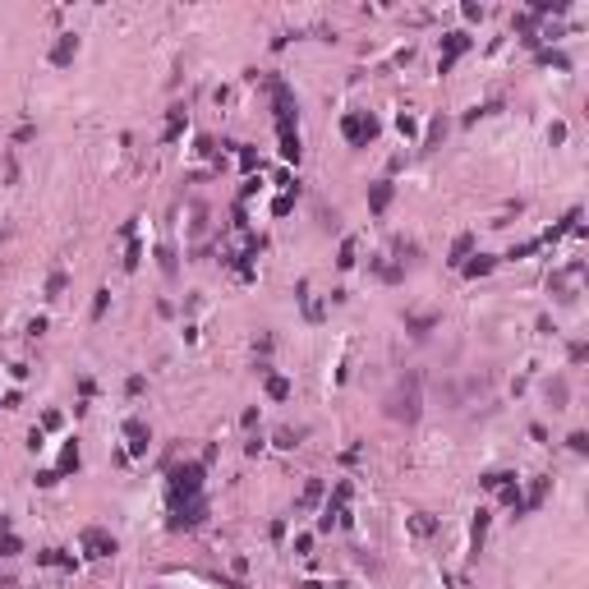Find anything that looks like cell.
Instances as JSON below:
<instances>
[{"label": "cell", "instance_id": "6da1fadb", "mask_svg": "<svg viewBox=\"0 0 589 589\" xmlns=\"http://www.w3.org/2000/svg\"><path fill=\"white\" fill-rule=\"evenodd\" d=\"M267 93H272V111H277V139H281V157L299 166L304 157V143H299V102L294 93L281 83V78H267Z\"/></svg>", "mask_w": 589, "mask_h": 589}, {"label": "cell", "instance_id": "7a4b0ae2", "mask_svg": "<svg viewBox=\"0 0 589 589\" xmlns=\"http://www.w3.org/2000/svg\"><path fill=\"white\" fill-rule=\"evenodd\" d=\"M382 410H387V419H396V424H405V428H415L419 415H424V378L410 369L401 382L391 387V396L382 401Z\"/></svg>", "mask_w": 589, "mask_h": 589}, {"label": "cell", "instance_id": "3957f363", "mask_svg": "<svg viewBox=\"0 0 589 589\" xmlns=\"http://www.w3.org/2000/svg\"><path fill=\"white\" fill-rule=\"evenodd\" d=\"M203 474H207L203 461H180V465H171V474H166L171 507L175 502H189V497H203Z\"/></svg>", "mask_w": 589, "mask_h": 589}, {"label": "cell", "instance_id": "277c9868", "mask_svg": "<svg viewBox=\"0 0 589 589\" xmlns=\"http://www.w3.org/2000/svg\"><path fill=\"white\" fill-rule=\"evenodd\" d=\"M341 134H345V143L350 148H369L378 134H382V124H378V115L373 111H350L341 120Z\"/></svg>", "mask_w": 589, "mask_h": 589}, {"label": "cell", "instance_id": "5b68a950", "mask_svg": "<svg viewBox=\"0 0 589 589\" xmlns=\"http://www.w3.org/2000/svg\"><path fill=\"white\" fill-rule=\"evenodd\" d=\"M465 51H474V37H470L465 28L442 32V56H437V74H451V69H456V60H461Z\"/></svg>", "mask_w": 589, "mask_h": 589}, {"label": "cell", "instance_id": "8992f818", "mask_svg": "<svg viewBox=\"0 0 589 589\" xmlns=\"http://www.w3.org/2000/svg\"><path fill=\"white\" fill-rule=\"evenodd\" d=\"M171 529H198L207 520V497H189V502H175L171 507Z\"/></svg>", "mask_w": 589, "mask_h": 589}, {"label": "cell", "instance_id": "52a82bcc", "mask_svg": "<svg viewBox=\"0 0 589 589\" xmlns=\"http://www.w3.org/2000/svg\"><path fill=\"white\" fill-rule=\"evenodd\" d=\"M78 543H83V553H88V557H115V553H120V543L111 539L106 529H97V525L83 529V534H78Z\"/></svg>", "mask_w": 589, "mask_h": 589}, {"label": "cell", "instance_id": "ba28073f", "mask_svg": "<svg viewBox=\"0 0 589 589\" xmlns=\"http://www.w3.org/2000/svg\"><path fill=\"white\" fill-rule=\"evenodd\" d=\"M74 56H78V37H74V32H60V37L51 42V51H47V60L56 65V69L74 65Z\"/></svg>", "mask_w": 589, "mask_h": 589}, {"label": "cell", "instance_id": "9c48e42d", "mask_svg": "<svg viewBox=\"0 0 589 589\" xmlns=\"http://www.w3.org/2000/svg\"><path fill=\"white\" fill-rule=\"evenodd\" d=\"M124 437H129V456H148L152 447V428L143 419H124Z\"/></svg>", "mask_w": 589, "mask_h": 589}, {"label": "cell", "instance_id": "30bf717a", "mask_svg": "<svg viewBox=\"0 0 589 589\" xmlns=\"http://www.w3.org/2000/svg\"><path fill=\"white\" fill-rule=\"evenodd\" d=\"M350 497H355V488H350V479H341L332 488V497L323 502V511L332 516V520H341V511H350Z\"/></svg>", "mask_w": 589, "mask_h": 589}, {"label": "cell", "instance_id": "8fae6325", "mask_svg": "<svg viewBox=\"0 0 589 589\" xmlns=\"http://www.w3.org/2000/svg\"><path fill=\"white\" fill-rule=\"evenodd\" d=\"M391 198H396V185H391V180L369 185V212H373V217H382V212L391 207Z\"/></svg>", "mask_w": 589, "mask_h": 589}, {"label": "cell", "instance_id": "7c38bea8", "mask_svg": "<svg viewBox=\"0 0 589 589\" xmlns=\"http://www.w3.org/2000/svg\"><path fill=\"white\" fill-rule=\"evenodd\" d=\"M437 323H442V313H405V332H410L415 341H424Z\"/></svg>", "mask_w": 589, "mask_h": 589}, {"label": "cell", "instance_id": "4fadbf2b", "mask_svg": "<svg viewBox=\"0 0 589 589\" xmlns=\"http://www.w3.org/2000/svg\"><path fill=\"white\" fill-rule=\"evenodd\" d=\"M447 129H451V120H447V115H433V120H428V129H424V139H419V148H424V152H433V148H442V139H447Z\"/></svg>", "mask_w": 589, "mask_h": 589}, {"label": "cell", "instance_id": "5bb4252c", "mask_svg": "<svg viewBox=\"0 0 589 589\" xmlns=\"http://www.w3.org/2000/svg\"><path fill=\"white\" fill-rule=\"evenodd\" d=\"M493 267H497V253H470L465 263H461V272H465L470 281H479V277H488Z\"/></svg>", "mask_w": 589, "mask_h": 589}, {"label": "cell", "instance_id": "9a60e30c", "mask_svg": "<svg viewBox=\"0 0 589 589\" xmlns=\"http://www.w3.org/2000/svg\"><path fill=\"white\" fill-rule=\"evenodd\" d=\"M483 539H488V511H474V525H470V562H479V553H483Z\"/></svg>", "mask_w": 589, "mask_h": 589}, {"label": "cell", "instance_id": "2e32d148", "mask_svg": "<svg viewBox=\"0 0 589 589\" xmlns=\"http://www.w3.org/2000/svg\"><path fill=\"white\" fill-rule=\"evenodd\" d=\"M185 124H189V111H185V106H171V111H166V134H161V143H166V148H171V143H180Z\"/></svg>", "mask_w": 589, "mask_h": 589}, {"label": "cell", "instance_id": "e0dca14e", "mask_svg": "<svg viewBox=\"0 0 589 589\" xmlns=\"http://www.w3.org/2000/svg\"><path fill=\"white\" fill-rule=\"evenodd\" d=\"M543 396H548V405H553V410H566V401H571V382H566V378H548V387H543Z\"/></svg>", "mask_w": 589, "mask_h": 589}, {"label": "cell", "instance_id": "ac0fdd59", "mask_svg": "<svg viewBox=\"0 0 589 589\" xmlns=\"http://www.w3.org/2000/svg\"><path fill=\"white\" fill-rule=\"evenodd\" d=\"M575 226H580V207H571V212H566V217H562L557 226H548V231H543V240H539V244H557L562 235H571Z\"/></svg>", "mask_w": 589, "mask_h": 589}, {"label": "cell", "instance_id": "d6986e66", "mask_svg": "<svg viewBox=\"0 0 589 589\" xmlns=\"http://www.w3.org/2000/svg\"><path fill=\"white\" fill-rule=\"evenodd\" d=\"M548 488H553V479H548V474H539V479L529 483V497H520V507H525V511H539L543 502H548Z\"/></svg>", "mask_w": 589, "mask_h": 589}, {"label": "cell", "instance_id": "ffe728a7", "mask_svg": "<svg viewBox=\"0 0 589 589\" xmlns=\"http://www.w3.org/2000/svg\"><path fill=\"white\" fill-rule=\"evenodd\" d=\"M37 566H60V571H78V557L60 553V548H42L37 553Z\"/></svg>", "mask_w": 589, "mask_h": 589}, {"label": "cell", "instance_id": "44dd1931", "mask_svg": "<svg viewBox=\"0 0 589 589\" xmlns=\"http://www.w3.org/2000/svg\"><path fill=\"white\" fill-rule=\"evenodd\" d=\"M405 525H410V534H415V539H433V534H437V520H433L428 511H415Z\"/></svg>", "mask_w": 589, "mask_h": 589}, {"label": "cell", "instance_id": "7402d4cb", "mask_svg": "<svg viewBox=\"0 0 589 589\" xmlns=\"http://www.w3.org/2000/svg\"><path fill=\"white\" fill-rule=\"evenodd\" d=\"M294 299H299V309H304V318H309V323H323V309L313 304V294H309V281H299V286H294Z\"/></svg>", "mask_w": 589, "mask_h": 589}, {"label": "cell", "instance_id": "603a6c76", "mask_svg": "<svg viewBox=\"0 0 589 589\" xmlns=\"http://www.w3.org/2000/svg\"><path fill=\"white\" fill-rule=\"evenodd\" d=\"M323 493H327V483H323V479H309L294 507H299V511H309V507H318V502H323Z\"/></svg>", "mask_w": 589, "mask_h": 589}, {"label": "cell", "instance_id": "cb8c5ba5", "mask_svg": "<svg viewBox=\"0 0 589 589\" xmlns=\"http://www.w3.org/2000/svg\"><path fill=\"white\" fill-rule=\"evenodd\" d=\"M497 497H502V502H507V507H511L516 516H525V507H520V483H516V474H507V483L497 488Z\"/></svg>", "mask_w": 589, "mask_h": 589}, {"label": "cell", "instance_id": "d4e9b609", "mask_svg": "<svg viewBox=\"0 0 589 589\" xmlns=\"http://www.w3.org/2000/svg\"><path fill=\"white\" fill-rule=\"evenodd\" d=\"M355 263H359V240H355V235H345V240H341V253H336V267H341V272H350Z\"/></svg>", "mask_w": 589, "mask_h": 589}, {"label": "cell", "instance_id": "484cf974", "mask_svg": "<svg viewBox=\"0 0 589 589\" xmlns=\"http://www.w3.org/2000/svg\"><path fill=\"white\" fill-rule=\"evenodd\" d=\"M83 465V456H78V442H65V451H60V465H56V474H74V470Z\"/></svg>", "mask_w": 589, "mask_h": 589}, {"label": "cell", "instance_id": "4316f807", "mask_svg": "<svg viewBox=\"0 0 589 589\" xmlns=\"http://www.w3.org/2000/svg\"><path fill=\"white\" fill-rule=\"evenodd\" d=\"M263 387H267L272 401H290V382H286L281 373H263Z\"/></svg>", "mask_w": 589, "mask_h": 589}, {"label": "cell", "instance_id": "83f0119b", "mask_svg": "<svg viewBox=\"0 0 589 589\" xmlns=\"http://www.w3.org/2000/svg\"><path fill=\"white\" fill-rule=\"evenodd\" d=\"M470 253H474V235L465 231V235H456V244H451V258H447V263H451V267H461Z\"/></svg>", "mask_w": 589, "mask_h": 589}, {"label": "cell", "instance_id": "f1b7e54d", "mask_svg": "<svg viewBox=\"0 0 589 589\" xmlns=\"http://www.w3.org/2000/svg\"><path fill=\"white\" fill-rule=\"evenodd\" d=\"M391 253H396L401 267H405V263H415V258H419V244H415V240H405V235H396V240H391Z\"/></svg>", "mask_w": 589, "mask_h": 589}, {"label": "cell", "instance_id": "f546056e", "mask_svg": "<svg viewBox=\"0 0 589 589\" xmlns=\"http://www.w3.org/2000/svg\"><path fill=\"white\" fill-rule=\"evenodd\" d=\"M373 272L387 281V286H401V281H405V267H401V263H391V267H387L382 258H373Z\"/></svg>", "mask_w": 589, "mask_h": 589}, {"label": "cell", "instance_id": "4dcf8cb0", "mask_svg": "<svg viewBox=\"0 0 589 589\" xmlns=\"http://www.w3.org/2000/svg\"><path fill=\"white\" fill-rule=\"evenodd\" d=\"M157 258H161V272H166V281L180 277V258H175V249H171V244H161V249H157Z\"/></svg>", "mask_w": 589, "mask_h": 589}, {"label": "cell", "instance_id": "1f68e13d", "mask_svg": "<svg viewBox=\"0 0 589 589\" xmlns=\"http://www.w3.org/2000/svg\"><path fill=\"white\" fill-rule=\"evenodd\" d=\"M543 14H566V0H534L529 19H543Z\"/></svg>", "mask_w": 589, "mask_h": 589}, {"label": "cell", "instance_id": "d6a6232c", "mask_svg": "<svg viewBox=\"0 0 589 589\" xmlns=\"http://www.w3.org/2000/svg\"><path fill=\"white\" fill-rule=\"evenodd\" d=\"M539 65H553V69H571V56L553 47H539Z\"/></svg>", "mask_w": 589, "mask_h": 589}, {"label": "cell", "instance_id": "836d02e7", "mask_svg": "<svg viewBox=\"0 0 589 589\" xmlns=\"http://www.w3.org/2000/svg\"><path fill=\"white\" fill-rule=\"evenodd\" d=\"M502 102H483V106H474V111H465V124H479V120H488V115H502Z\"/></svg>", "mask_w": 589, "mask_h": 589}, {"label": "cell", "instance_id": "e575fe53", "mask_svg": "<svg viewBox=\"0 0 589 589\" xmlns=\"http://www.w3.org/2000/svg\"><path fill=\"white\" fill-rule=\"evenodd\" d=\"M240 171H244V175H258V171H263V161H258V148H244V143H240Z\"/></svg>", "mask_w": 589, "mask_h": 589}, {"label": "cell", "instance_id": "d590c367", "mask_svg": "<svg viewBox=\"0 0 589 589\" xmlns=\"http://www.w3.org/2000/svg\"><path fill=\"white\" fill-rule=\"evenodd\" d=\"M19 553H23V539H19L14 529H5L0 534V557H19Z\"/></svg>", "mask_w": 589, "mask_h": 589}, {"label": "cell", "instance_id": "8d00e7d4", "mask_svg": "<svg viewBox=\"0 0 589 589\" xmlns=\"http://www.w3.org/2000/svg\"><path fill=\"white\" fill-rule=\"evenodd\" d=\"M318 226H323L327 235H336L341 231V212H336V207H318Z\"/></svg>", "mask_w": 589, "mask_h": 589}, {"label": "cell", "instance_id": "74e56055", "mask_svg": "<svg viewBox=\"0 0 589 589\" xmlns=\"http://www.w3.org/2000/svg\"><path fill=\"white\" fill-rule=\"evenodd\" d=\"M299 437H304V428H277V447L281 451H294V447H299Z\"/></svg>", "mask_w": 589, "mask_h": 589}, {"label": "cell", "instance_id": "f35d334b", "mask_svg": "<svg viewBox=\"0 0 589 589\" xmlns=\"http://www.w3.org/2000/svg\"><path fill=\"white\" fill-rule=\"evenodd\" d=\"M65 286H69V277H65L60 267H56V272L47 277V299H60V294H65Z\"/></svg>", "mask_w": 589, "mask_h": 589}, {"label": "cell", "instance_id": "ab89813d", "mask_svg": "<svg viewBox=\"0 0 589 589\" xmlns=\"http://www.w3.org/2000/svg\"><path fill=\"white\" fill-rule=\"evenodd\" d=\"M106 309H111V290L102 286V290L93 294V323H102V318H106Z\"/></svg>", "mask_w": 589, "mask_h": 589}, {"label": "cell", "instance_id": "60d3db41", "mask_svg": "<svg viewBox=\"0 0 589 589\" xmlns=\"http://www.w3.org/2000/svg\"><path fill=\"white\" fill-rule=\"evenodd\" d=\"M566 447H571L575 456H589V433H585V428H575V433L566 437Z\"/></svg>", "mask_w": 589, "mask_h": 589}, {"label": "cell", "instance_id": "b9f144b4", "mask_svg": "<svg viewBox=\"0 0 589 589\" xmlns=\"http://www.w3.org/2000/svg\"><path fill=\"white\" fill-rule=\"evenodd\" d=\"M139 263H143V244H139V240H129V253H124V272H139Z\"/></svg>", "mask_w": 589, "mask_h": 589}, {"label": "cell", "instance_id": "7bdbcfd3", "mask_svg": "<svg viewBox=\"0 0 589 589\" xmlns=\"http://www.w3.org/2000/svg\"><path fill=\"white\" fill-rule=\"evenodd\" d=\"M502 483H507V474H502V470H488V474H479V488H488V493H497Z\"/></svg>", "mask_w": 589, "mask_h": 589}, {"label": "cell", "instance_id": "ee69618b", "mask_svg": "<svg viewBox=\"0 0 589 589\" xmlns=\"http://www.w3.org/2000/svg\"><path fill=\"white\" fill-rule=\"evenodd\" d=\"M396 129H401L405 139H415V134H419V124H415V115H410V111H401V115H396Z\"/></svg>", "mask_w": 589, "mask_h": 589}, {"label": "cell", "instance_id": "f6af8a7d", "mask_svg": "<svg viewBox=\"0 0 589 589\" xmlns=\"http://www.w3.org/2000/svg\"><path fill=\"white\" fill-rule=\"evenodd\" d=\"M60 424H65V415H60V410H47V415H42V433H56Z\"/></svg>", "mask_w": 589, "mask_h": 589}, {"label": "cell", "instance_id": "bcb514c9", "mask_svg": "<svg viewBox=\"0 0 589 589\" xmlns=\"http://www.w3.org/2000/svg\"><path fill=\"white\" fill-rule=\"evenodd\" d=\"M47 327H51V323H47V313H37V318L28 323V336H32V341H37V336H47Z\"/></svg>", "mask_w": 589, "mask_h": 589}, {"label": "cell", "instance_id": "7dc6e473", "mask_svg": "<svg viewBox=\"0 0 589 589\" xmlns=\"http://www.w3.org/2000/svg\"><path fill=\"white\" fill-rule=\"evenodd\" d=\"M32 483H37V488H56L60 474H56V470H42V474H32Z\"/></svg>", "mask_w": 589, "mask_h": 589}, {"label": "cell", "instance_id": "c3c4849f", "mask_svg": "<svg viewBox=\"0 0 589 589\" xmlns=\"http://www.w3.org/2000/svg\"><path fill=\"white\" fill-rule=\"evenodd\" d=\"M461 14H465L470 23H479V19L488 14V10H483V5H474V0H465V5H461Z\"/></svg>", "mask_w": 589, "mask_h": 589}, {"label": "cell", "instance_id": "681fc988", "mask_svg": "<svg viewBox=\"0 0 589 589\" xmlns=\"http://www.w3.org/2000/svg\"><path fill=\"white\" fill-rule=\"evenodd\" d=\"M290 207H294V194H281V198L272 203V212H277V217H290Z\"/></svg>", "mask_w": 589, "mask_h": 589}, {"label": "cell", "instance_id": "f907efd6", "mask_svg": "<svg viewBox=\"0 0 589 589\" xmlns=\"http://www.w3.org/2000/svg\"><path fill=\"white\" fill-rule=\"evenodd\" d=\"M534 249H543L539 240H525V244H516L511 253H507V258H529V253H534Z\"/></svg>", "mask_w": 589, "mask_h": 589}, {"label": "cell", "instance_id": "816d5d0a", "mask_svg": "<svg viewBox=\"0 0 589 589\" xmlns=\"http://www.w3.org/2000/svg\"><path fill=\"white\" fill-rule=\"evenodd\" d=\"M566 355H571V364H585V359H589V345H585V341H571V350H566Z\"/></svg>", "mask_w": 589, "mask_h": 589}, {"label": "cell", "instance_id": "f5cc1de1", "mask_svg": "<svg viewBox=\"0 0 589 589\" xmlns=\"http://www.w3.org/2000/svg\"><path fill=\"white\" fill-rule=\"evenodd\" d=\"M294 553H299V557H309V553H313V534H294Z\"/></svg>", "mask_w": 589, "mask_h": 589}, {"label": "cell", "instance_id": "db71d44e", "mask_svg": "<svg viewBox=\"0 0 589 589\" xmlns=\"http://www.w3.org/2000/svg\"><path fill=\"white\" fill-rule=\"evenodd\" d=\"M37 139V124H19L14 129V143H32Z\"/></svg>", "mask_w": 589, "mask_h": 589}, {"label": "cell", "instance_id": "11a10c76", "mask_svg": "<svg viewBox=\"0 0 589 589\" xmlns=\"http://www.w3.org/2000/svg\"><path fill=\"white\" fill-rule=\"evenodd\" d=\"M240 424H244V428H249V433H253V428H258V405H249V410H244V415H240Z\"/></svg>", "mask_w": 589, "mask_h": 589}, {"label": "cell", "instance_id": "9f6ffc18", "mask_svg": "<svg viewBox=\"0 0 589 589\" xmlns=\"http://www.w3.org/2000/svg\"><path fill=\"white\" fill-rule=\"evenodd\" d=\"M548 143H566V124L553 120V129H548Z\"/></svg>", "mask_w": 589, "mask_h": 589}, {"label": "cell", "instance_id": "6f0895ef", "mask_svg": "<svg viewBox=\"0 0 589 589\" xmlns=\"http://www.w3.org/2000/svg\"><path fill=\"white\" fill-rule=\"evenodd\" d=\"M253 194H258V175H249L244 185H240V198H253Z\"/></svg>", "mask_w": 589, "mask_h": 589}, {"label": "cell", "instance_id": "680465c9", "mask_svg": "<svg viewBox=\"0 0 589 589\" xmlns=\"http://www.w3.org/2000/svg\"><path fill=\"white\" fill-rule=\"evenodd\" d=\"M143 387H148V382H143L139 373H134V378H129V382H124V391H129V396H143Z\"/></svg>", "mask_w": 589, "mask_h": 589}, {"label": "cell", "instance_id": "91938a15", "mask_svg": "<svg viewBox=\"0 0 589 589\" xmlns=\"http://www.w3.org/2000/svg\"><path fill=\"white\" fill-rule=\"evenodd\" d=\"M28 447H32V451H42V447H47V437H42V428H32V433H28Z\"/></svg>", "mask_w": 589, "mask_h": 589}, {"label": "cell", "instance_id": "94428289", "mask_svg": "<svg viewBox=\"0 0 589 589\" xmlns=\"http://www.w3.org/2000/svg\"><path fill=\"white\" fill-rule=\"evenodd\" d=\"M263 447H267V442H263V437H258V433H253V437H249V442H244V451H249V456H258V451H263Z\"/></svg>", "mask_w": 589, "mask_h": 589}, {"label": "cell", "instance_id": "6125c7cd", "mask_svg": "<svg viewBox=\"0 0 589 589\" xmlns=\"http://www.w3.org/2000/svg\"><path fill=\"white\" fill-rule=\"evenodd\" d=\"M294 589H327V585H318V580H299Z\"/></svg>", "mask_w": 589, "mask_h": 589}, {"label": "cell", "instance_id": "be15d7a7", "mask_svg": "<svg viewBox=\"0 0 589 589\" xmlns=\"http://www.w3.org/2000/svg\"><path fill=\"white\" fill-rule=\"evenodd\" d=\"M5 240H10V226H0V244H5Z\"/></svg>", "mask_w": 589, "mask_h": 589}, {"label": "cell", "instance_id": "e7e4bbea", "mask_svg": "<svg viewBox=\"0 0 589 589\" xmlns=\"http://www.w3.org/2000/svg\"><path fill=\"white\" fill-rule=\"evenodd\" d=\"M327 589H350V585H345V580H336V585H327Z\"/></svg>", "mask_w": 589, "mask_h": 589}]
</instances>
